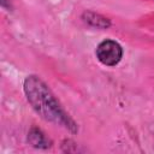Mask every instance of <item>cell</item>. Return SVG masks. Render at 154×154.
Wrapping results in <instances>:
<instances>
[{"instance_id":"1","label":"cell","mask_w":154,"mask_h":154,"mask_svg":"<svg viewBox=\"0 0 154 154\" xmlns=\"http://www.w3.org/2000/svg\"><path fill=\"white\" fill-rule=\"evenodd\" d=\"M25 97L32 109L46 122L59 125L71 134L78 132V124L63 107L52 89L36 75H29L23 83Z\"/></svg>"},{"instance_id":"2","label":"cell","mask_w":154,"mask_h":154,"mask_svg":"<svg viewBox=\"0 0 154 154\" xmlns=\"http://www.w3.org/2000/svg\"><path fill=\"white\" fill-rule=\"evenodd\" d=\"M96 59L105 66H116L123 58V47L119 42L112 38L101 41L95 49Z\"/></svg>"},{"instance_id":"3","label":"cell","mask_w":154,"mask_h":154,"mask_svg":"<svg viewBox=\"0 0 154 154\" xmlns=\"http://www.w3.org/2000/svg\"><path fill=\"white\" fill-rule=\"evenodd\" d=\"M82 19L89 26L96 28V29H108L112 25V22L109 18H107L100 13H96L94 11H89V10H87L82 13Z\"/></svg>"},{"instance_id":"4","label":"cell","mask_w":154,"mask_h":154,"mask_svg":"<svg viewBox=\"0 0 154 154\" xmlns=\"http://www.w3.org/2000/svg\"><path fill=\"white\" fill-rule=\"evenodd\" d=\"M26 140L29 144L38 149H47L52 146V141L46 136V134L40 128H36V126H32L29 130Z\"/></svg>"},{"instance_id":"5","label":"cell","mask_w":154,"mask_h":154,"mask_svg":"<svg viewBox=\"0 0 154 154\" xmlns=\"http://www.w3.org/2000/svg\"><path fill=\"white\" fill-rule=\"evenodd\" d=\"M1 7H2V8L8 10V11H10V8H11V6H10V5H7V0H1Z\"/></svg>"}]
</instances>
